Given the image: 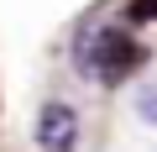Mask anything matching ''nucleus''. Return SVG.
Masks as SVG:
<instances>
[{
	"label": "nucleus",
	"mask_w": 157,
	"mask_h": 152,
	"mask_svg": "<svg viewBox=\"0 0 157 152\" xmlns=\"http://www.w3.org/2000/svg\"><path fill=\"white\" fill-rule=\"evenodd\" d=\"M37 147L42 152H73L78 147V115H73V105H63V100H47L42 110H37Z\"/></svg>",
	"instance_id": "obj_2"
},
{
	"label": "nucleus",
	"mask_w": 157,
	"mask_h": 152,
	"mask_svg": "<svg viewBox=\"0 0 157 152\" xmlns=\"http://www.w3.org/2000/svg\"><path fill=\"white\" fill-rule=\"evenodd\" d=\"M126 21H157V0H131Z\"/></svg>",
	"instance_id": "obj_4"
},
{
	"label": "nucleus",
	"mask_w": 157,
	"mask_h": 152,
	"mask_svg": "<svg viewBox=\"0 0 157 152\" xmlns=\"http://www.w3.org/2000/svg\"><path fill=\"white\" fill-rule=\"evenodd\" d=\"M136 115H141V126H157V73L136 89Z\"/></svg>",
	"instance_id": "obj_3"
},
{
	"label": "nucleus",
	"mask_w": 157,
	"mask_h": 152,
	"mask_svg": "<svg viewBox=\"0 0 157 152\" xmlns=\"http://www.w3.org/2000/svg\"><path fill=\"white\" fill-rule=\"evenodd\" d=\"M141 58L147 53H141V42L126 26H94V32L78 37V47H73L78 73H89V79H100V84H126V73H136Z\"/></svg>",
	"instance_id": "obj_1"
}]
</instances>
